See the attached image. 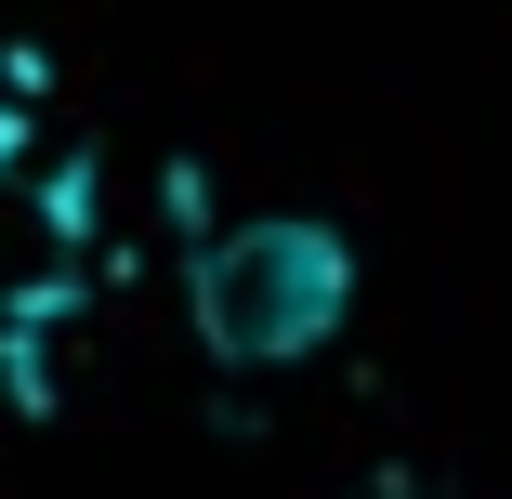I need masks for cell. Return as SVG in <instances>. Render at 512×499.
<instances>
[{"label": "cell", "instance_id": "1", "mask_svg": "<svg viewBox=\"0 0 512 499\" xmlns=\"http://www.w3.org/2000/svg\"><path fill=\"white\" fill-rule=\"evenodd\" d=\"M355 316V237L316 211H237L184 250V329L211 368H302Z\"/></svg>", "mask_w": 512, "mask_h": 499}]
</instances>
